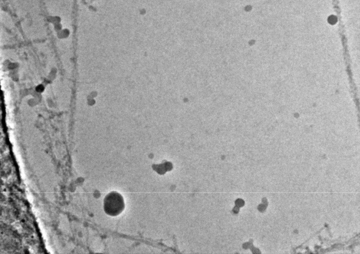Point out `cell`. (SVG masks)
Listing matches in <instances>:
<instances>
[{
  "mask_svg": "<svg viewBox=\"0 0 360 254\" xmlns=\"http://www.w3.org/2000/svg\"><path fill=\"white\" fill-rule=\"evenodd\" d=\"M124 206L122 196L117 191H111L104 197L103 208L108 215L116 216L120 214L123 210Z\"/></svg>",
  "mask_w": 360,
  "mask_h": 254,
  "instance_id": "1",
  "label": "cell"
}]
</instances>
